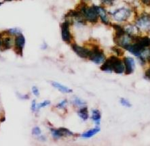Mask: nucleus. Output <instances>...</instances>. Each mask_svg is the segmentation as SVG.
Returning <instances> with one entry per match:
<instances>
[{"instance_id": "f257e3e1", "label": "nucleus", "mask_w": 150, "mask_h": 146, "mask_svg": "<svg viewBox=\"0 0 150 146\" xmlns=\"http://www.w3.org/2000/svg\"><path fill=\"white\" fill-rule=\"evenodd\" d=\"M101 70L106 72H115L116 74H122L125 70L124 64L120 59L112 55L104 62L100 67Z\"/></svg>"}, {"instance_id": "f03ea898", "label": "nucleus", "mask_w": 150, "mask_h": 146, "mask_svg": "<svg viewBox=\"0 0 150 146\" xmlns=\"http://www.w3.org/2000/svg\"><path fill=\"white\" fill-rule=\"evenodd\" d=\"M79 11H80L81 14H82L84 19H86V20L88 21H89L90 22H97L98 14L97 12H96L95 6H93V7L89 8L87 7V6L86 5V4H83L81 5L80 9Z\"/></svg>"}, {"instance_id": "7ed1b4c3", "label": "nucleus", "mask_w": 150, "mask_h": 146, "mask_svg": "<svg viewBox=\"0 0 150 146\" xmlns=\"http://www.w3.org/2000/svg\"><path fill=\"white\" fill-rule=\"evenodd\" d=\"M88 58L91 61H93L95 64L102 63L105 60V56L103 51L100 50L97 46L94 47L91 51Z\"/></svg>"}, {"instance_id": "20e7f679", "label": "nucleus", "mask_w": 150, "mask_h": 146, "mask_svg": "<svg viewBox=\"0 0 150 146\" xmlns=\"http://www.w3.org/2000/svg\"><path fill=\"white\" fill-rule=\"evenodd\" d=\"M130 16V11L127 8H122L113 13V16L115 20L118 22L126 21Z\"/></svg>"}, {"instance_id": "39448f33", "label": "nucleus", "mask_w": 150, "mask_h": 146, "mask_svg": "<svg viewBox=\"0 0 150 146\" xmlns=\"http://www.w3.org/2000/svg\"><path fill=\"white\" fill-rule=\"evenodd\" d=\"M69 21L66 20L61 25V35L62 39L64 41L70 43L71 41L72 36L69 31Z\"/></svg>"}, {"instance_id": "423d86ee", "label": "nucleus", "mask_w": 150, "mask_h": 146, "mask_svg": "<svg viewBox=\"0 0 150 146\" xmlns=\"http://www.w3.org/2000/svg\"><path fill=\"white\" fill-rule=\"evenodd\" d=\"M137 26L139 29L146 30L150 27V15H143L137 20Z\"/></svg>"}, {"instance_id": "0eeeda50", "label": "nucleus", "mask_w": 150, "mask_h": 146, "mask_svg": "<svg viewBox=\"0 0 150 146\" xmlns=\"http://www.w3.org/2000/svg\"><path fill=\"white\" fill-rule=\"evenodd\" d=\"M71 48L73 49V50H74L79 56L82 58H86L89 57L91 50H89L88 49L78 46V45H77L76 44H72Z\"/></svg>"}, {"instance_id": "6e6552de", "label": "nucleus", "mask_w": 150, "mask_h": 146, "mask_svg": "<svg viewBox=\"0 0 150 146\" xmlns=\"http://www.w3.org/2000/svg\"><path fill=\"white\" fill-rule=\"evenodd\" d=\"M123 63L125 67V73L126 74H130L133 72L134 66H135V62L133 58L130 57H125L123 59Z\"/></svg>"}, {"instance_id": "1a4fd4ad", "label": "nucleus", "mask_w": 150, "mask_h": 146, "mask_svg": "<svg viewBox=\"0 0 150 146\" xmlns=\"http://www.w3.org/2000/svg\"><path fill=\"white\" fill-rule=\"evenodd\" d=\"M51 133H52V136L54 137V138L59 139L61 138L62 137L64 136H69V135H73L74 134L72 133L70 131L65 128H60L59 129H51Z\"/></svg>"}, {"instance_id": "9d476101", "label": "nucleus", "mask_w": 150, "mask_h": 146, "mask_svg": "<svg viewBox=\"0 0 150 146\" xmlns=\"http://www.w3.org/2000/svg\"><path fill=\"white\" fill-rule=\"evenodd\" d=\"M14 43L17 52L20 53V54H22L23 49L24 48L25 44V39L24 37V36L21 35V34L17 35L16 39H15Z\"/></svg>"}, {"instance_id": "9b49d317", "label": "nucleus", "mask_w": 150, "mask_h": 146, "mask_svg": "<svg viewBox=\"0 0 150 146\" xmlns=\"http://www.w3.org/2000/svg\"><path fill=\"white\" fill-rule=\"evenodd\" d=\"M95 6V8L96 10V12H97L98 16L100 17V19H101V21L104 23L105 25H109V21L108 17V15H107V12L103 8L100 7V6Z\"/></svg>"}, {"instance_id": "f8f14e48", "label": "nucleus", "mask_w": 150, "mask_h": 146, "mask_svg": "<svg viewBox=\"0 0 150 146\" xmlns=\"http://www.w3.org/2000/svg\"><path fill=\"white\" fill-rule=\"evenodd\" d=\"M100 128L98 126H96V128H93V129L89 130L88 131L85 132L82 135V137L83 138H91V137H93L94 135H95L96 133H98L100 131Z\"/></svg>"}, {"instance_id": "ddd939ff", "label": "nucleus", "mask_w": 150, "mask_h": 146, "mask_svg": "<svg viewBox=\"0 0 150 146\" xmlns=\"http://www.w3.org/2000/svg\"><path fill=\"white\" fill-rule=\"evenodd\" d=\"M52 85L54 86V87L57 88L59 90V91H61V92H63V93H71L72 92V90L69 89V88H68L67 87H66V86H64L63 85L60 84L59 83H57V82H53L52 83Z\"/></svg>"}, {"instance_id": "4468645a", "label": "nucleus", "mask_w": 150, "mask_h": 146, "mask_svg": "<svg viewBox=\"0 0 150 146\" xmlns=\"http://www.w3.org/2000/svg\"><path fill=\"white\" fill-rule=\"evenodd\" d=\"M92 119H93L96 125H99L100 123V113L98 110H93Z\"/></svg>"}, {"instance_id": "2eb2a0df", "label": "nucleus", "mask_w": 150, "mask_h": 146, "mask_svg": "<svg viewBox=\"0 0 150 146\" xmlns=\"http://www.w3.org/2000/svg\"><path fill=\"white\" fill-rule=\"evenodd\" d=\"M78 115L83 121H86L88 119V108L86 107H82L78 111Z\"/></svg>"}, {"instance_id": "dca6fc26", "label": "nucleus", "mask_w": 150, "mask_h": 146, "mask_svg": "<svg viewBox=\"0 0 150 146\" xmlns=\"http://www.w3.org/2000/svg\"><path fill=\"white\" fill-rule=\"evenodd\" d=\"M4 49H10L12 47V39L10 37H6L2 42Z\"/></svg>"}, {"instance_id": "f3484780", "label": "nucleus", "mask_w": 150, "mask_h": 146, "mask_svg": "<svg viewBox=\"0 0 150 146\" xmlns=\"http://www.w3.org/2000/svg\"><path fill=\"white\" fill-rule=\"evenodd\" d=\"M73 102H74V104L76 105L77 106H82L85 105V102H83L82 100H81L78 98H75L74 100H73Z\"/></svg>"}, {"instance_id": "a211bd4d", "label": "nucleus", "mask_w": 150, "mask_h": 146, "mask_svg": "<svg viewBox=\"0 0 150 146\" xmlns=\"http://www.w3.org/2000/svg\"><path fill=\"white\" fill-rule=\"evenodd\" d=\"M112 50L114 51L118 56H122V55H124V51L122 50L120 48H117V47H113V48H112Z\"/></svg>"}, {"instance_id": "6ab92c4d", "label": "nucleus", "mask_w": 150, "mask_h": 146, "mask_svg": "<svg viewBox=\"0 0 150 146\" xmlns=\"http://www.w3.org/2000/svg\"><path fill=\"white\" fill-rule=\"evenodd\" d=\"M50 101L46 100V101H44V102L40 103V104L37 105V108L38 109H40V108H44V107L48 106V105H50Z\"/></svg>"}, {"instance_id": "aec40b11", "label": "nucleus", "mask_w": 150, "mask_h": 146, "mask_svg": "<svg viewBox=\"0 0 150 146\" xmlns=\"http://www.w3.org/2000/svg\"><path fill=\"white\" fill-rule=\"evenodd\" d=\"M120 102L122 106H125V107H127V108H130V106H131V104H130V102H128L127 100H126V99L124 98H122L121 100H120Z\"/></svg>"}, {"instance_id": "412c9836", "label": "nucleus", "mask_w": 150, "mask_h": 146, "mask_svg": "<svg viewBox=\"0 0 150 146\" xmlns=\"http://www.w3.org/2000/svg\"><path fill=\"white\" fill-rule=\"evenodd\" d=\"M8 33H9L10 34H11V35H18L21 34V31H19L18 29H12L8 30Z\"/></svg>"}, {"instance_id": "4be33fe9", "label": "nucleus", "mask_w": 150, "mask_h": 146, "mask_svg": "<svg viewBox=\"0 0 150 146\" xmlns=\"http://www.w3.org/2000/svg\"><path fill=\"white\" fill-rule=\"evenodd\" d=\"M32 132H33V135H40L41 134V130H40V128L39 127L33 128Z\"/></svg>"}, {"instance_id": "5701e85b", "label": "nucleus", "mask_w": 150, "mask_h": 146, "mask_svg": "<svg viewBox=\"0 0 150 146\" xmlns=\"http://www.w3.org/2000/svg\"><path fill=\"white\" fill-rule=\"evenodd\" d=\"M66 104H67V100H63V102H61V103H60V104H58L57 107L59 108H64L65 107Z\"/></svg>"}, {"instance_id": "b1692460", "label": "nucleus", "mask_w": 150, "mask_h": 146, "mask_svg": "<svg viewBox=\"0 0 150 146\" xmlns=\"http://www.w3.org/2000/svg\"><path fill=\"white\" fill-rule=\"evenodd\" d=\"M32 91H33V93L34 95H35V96H39L40 95V92H39V90H38V89L36 87H33V88H32Z\"/></svg>"}, {"instance_id": "393cba45", "label": "nucleus", "mask_w": 150, "mask_h": 146, "mask_svg": "<svg viewBox=\"0 0 150 146\" xmlns=\"http://www.w3.org/2000/svg\"><path fill=\"white\" fill-rule=\"evenodd\" d=\"M101 1L102 3L106 4V5L111 6L113 4V1H114V0H101Z\"/></svg>"}, {"instance_id": "a878e982", "label": "nucleus", "mask_w": 150, "mask_h": 146, "mask_svg": "<svg viewBox=\"0 0 150 146\" xmlns=\"http://www.w3.org/2000/svg\"><path fill=\"white\" fill-rule=\"evenodd\" d=\"M36 109H37V104H36L35 101L33 100V102H32V105H31V110L33 112H35Z\"/></svg>"}, {"instance_id": "bb28decb", "label": "nucleus", "mask_w": 150, "mask_h": 146, "mask_svg": "<svg viewBox=\"0 0 150 146\" xmlns=\"http://www.w3.org/2000/svg\"><path fill=\"white\" fill-rule=\"evenodd\" d=\"M145 78L149 79V80L150 81V68H149V69H147L146 71H145Z\"/></svg>"}, {"instance_id": "cd10ccee", "label": "nucleus", "mask_w": 150, "mask_h": 146, "mask_svg": "<svg viewBox=\"0 0 150 146\" xmlns=\"http://www.w3.org/2000/svg\"><path fill=\"white\" fill-rule=\"evenodd\" d=\"M142 3L147 6H150V0H141Z\"/></svg>"}, {"instance_id": "c85d7f7f", "label": "nucleus", "mask_w": 150, "mask_h": 146, "mask_svg": "<svg viewBox=\"0 0 150 146\" xmlns=\"http://www.w3.org/2000/svg\"><path fill=\"white\" fill-rule=\"evenodd\" d=\"M147 61L150 62V49H149V55H148V58H147Z\"/></svg>"}, {"instance_id": "c756f323", "label": "nucleus", "mask_w": 150, "mask_h": 146, "mask_svg": "<svg viewBox=\"0 0 150 146\" xmlns=\"http://www.w3.org/2000/svg\"><path fill=\"white\" fill-rule=\"evenodd\" d=\"M1 45H2V41H1V39H0V47L1 46Z\"/></svg>"}, {"instance_id": "7c9ffc66", "label": "nucleus", "mask_w": 150, "mask_h": 146, "mask_svg": "<svg viewBox=\"0 0 150 146\" xmlns=\"http://www.w3.org/2000/svg\"><path fill=\"white\" fill-rule=\"evenodd\" d=\"M6 1H12V0H6Z\"/></svg>"}, {"instance_id": "2f4dec72", "label": "nucleus", "mask_w": 150, "mask_h": 146, "mask_svg": "<svg viewBox=\"0 0 150 146\" xmlns=\"http://www.w3.org/2000/svg\"><path fill=\"white\" fill-rule=\"evenodd\" d=\"M1 3H0V6H1Z\"/></svg>"}]
</instances>
